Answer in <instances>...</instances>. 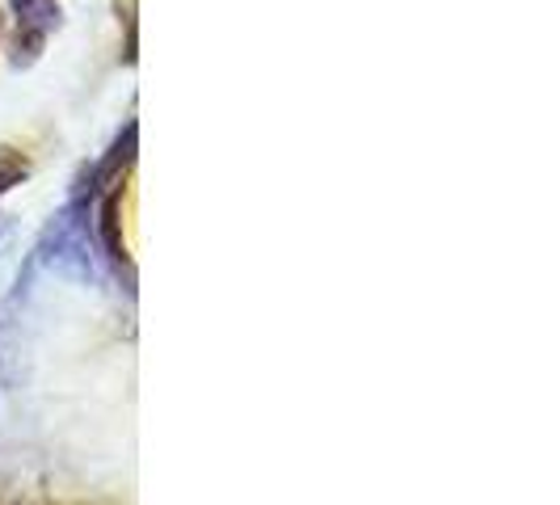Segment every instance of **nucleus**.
I'll use <instances>...</instances> for the list:
<instances>
[{"mask_svg":"<svg viewBox=\"0 0 560 505\" xmlns=\"http://www.w3.org/2000/svg\"><path fill=\"white\" fill-rule=\"evenodd\" d=\"M0 30H4V17H0Z\"/></svg>","mask_w":560,"mask_h":505,"instance_id":"4","label":"nucleus"},{"mask_svg":"<svg viewBox=\"0 0 560 505\" xmlns=\"http://www.w3.org/2000/svg\"><path fill=\"white\" fill-rule=\"evenodd\" d=\"M97 236H93V186L89 173L84 181H77L72 198L51 215V224L43 227V236L34 240L26 261V274L18 282H26L34 270L47 274H63L77 282H97L102 279V261H97Z\"/></svg>","mask_w":560,"mask_h":505,"instance_id":"1","label":"nucleus"},{"mask_svg":"<svg viewBox=\"0 0 560 505\" xmlns=\"http://www.w3.org/2000/svg\"><path fill=\"white\" fill-rule=\"evenodd\" d=\"M13 17H18V38H13V68H30L43 56L47 38L63 26V9L59 0H9Z\"/></svg>","mask_w":560,"mask_h":505,"instance_id":"2","label":"nucleus"},{"mask_svg":"<svg viewBox=\"0 0 560 505\" xmlns=\"http://www.w3.org/2000/svg\"><path fill=\"white\" fill-rule=\"evenodd\" d=\"M30 177V156L18 148H0V195H9L13 186H22Z\"/></svg>","mask_w":560,"mask_h":505,"instance_id":"3","label":"nucleus"}]
</instances>
